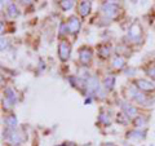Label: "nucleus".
Wrapping results in <instances>:
<instances>
[{"label":"nucleus","instance_id":"nucleus-2","mask_svg":"<svg viewBox=\"0 0 155 146\" xmlns=\"http://www.w3.org/2000/svg\"><path fill=\"white\" fill-rule=\"evenodd\" d=\"M70 52H71V47L70 43L66 40H62L58 45V56H60L61 61H67L70 57Z\"/></svg>","mask_w":155,"mask_h":146},{"label":"nucleus","instance_id":"nucleus-15","mask_svg":"<svg viewBox=\"0 0 155 146\" xmlns=\"http://www.w3.org/2000/svg\"><path fill=\"white\" fill-rule=\"evenodd\" d=\"M8 14L11 17H17L18 16V9H17V7H16V4H13V3H11V4H8Z\"/></svg>","mask_w":155,"mask_h":146},{"label":"nucleus","instance_id":"nucleus-14","mask_svg":"<svg viewBox=\"0 0 155 146\" xmlns=\"http://www.w3.org/2000/svg\"><path fill=\"white\" fill-rule=\"evenodd\" d=\"M124 65H125V60L123 57L116 56L113 60V66L115 67V69H122V67H124Z\"/></svg>","mask_w":155,"mask_h":146},{"label":"nucleus","instance_id":"nucleus-4","mask_svg":"<svg viewBox=\"0 0 155 146\" xmlns=\"http://www.w3.org/2000/svg\"><path fill=\"white\" fill-rule=\"evenodd\" d=\"M142 35V28L140 26V23H133L132 26L129 27L128 31V38L132 39V40H138Z\"/></svg>","mask_w":155,"mask_h":146},{"label":"nucleus","instance_id":"nucleus-20","mask_svg":"<svg viewBox=\"0 0 155 146\" xmlns=\"http://www.w3.org/2000/svg\"><path fill=\"white\" fill-rule=\"evenodd\" d=\"M145 123H146V120H145L142 116H137L134 120V124H136V127H143Z\"/></svg>","mask_w":155,"mask_h":146},{"label":"nucleus","instance_id":"nucleus-17","mask_svg":"<svg viewBox=\"0 0 155 146\" xmlns=\"http://www.w3.org/2000/svg\"><path fill=\"white\" fill-rule=\"evenodd\" d=\"M98 120L101 121V123H104V124H109L110 123V116L107 114H105V113H101L98 115Z\"/></svg>","mask_w":155,"mask_h":146},{"label":"nucleus","instance_id":"nucleus-1","mask_svg":"<svg viewBox=\"0 0 155 146\" xmlns=\"http://www.w3.org/2000/svg\"><path fill=\"white\" fill-rule=\"evenodd\" d=\"M102 13L105 14V17H107L109 19H113L119 14V5L114 2L105 3L102 5Z\"/></svg>","mask_w":155,"mask_h":146},{"label":"nucleus","instance_id":"nucleus-19","mask_svg":"<svg viewBox=\"0 0 155 146\" xmlns=\"http://www.w3.org/2000/svg\"><path fill=\"white\" fill-rule=\"evenodd\" d=\"M100 55H101V57H104V58L107 57V56L110 55V48L106 47V45H105V47H101V48H100Z\"/></svg>","mask_w":155,"mask_h":146},{"label":"nucleus","instance_id":"nucleus-12","mask_svg":"<svg viewBox=\"0 0 155 146\" xmlns=\"http://www.w3.org/2000/svg\"><path fill=\"white\" fill-rule=\"evenodd\" d=\"M146 134H145L143 131L137 129V131H132V132H129L128 133V138H130V140H143Z\"/></svg>","mask_w":155,"mask_h":146},{"label":"nucleus","instance_id":"nucleus-23","mask_svg":"<svg viewBox=\"0 0 155 146\" xmlns=\"http://www.w3.org/2000/svg\"><path fill=\"white\" fill-rule=\"evenodd\" d=\"M7 47V40L4 38H2V51H4V48Z\"/></svg>","mask_w":155,"mask_h":146},{"label":"nucleus","instance_id":"nucleus-3","mask_svg":"<svg viewBox=\"0 0 155 146\" xmlns=\"http://www.w3.org/2000/svg\"><path fill=\"white\" fill-rule=\"evenodd\" d=\"M100 81L97 76H91L87 80V89H88L89 93H98L100 92Z\"/></svg>","mask_w":155,"mask_h":146},{"label":"nucleus","instance_id":"nucleus-16","mask_svg":"<svg viewBox=\"0 0 155 146\" xmlns=\"http://www.w3.org/2000/svg\"><path fill=\"white\" fill-rule=\"evenodd\" d=\"M5 124L8 125V128H14L17 125V118L14 115H11V116H8V118L5 119Z\"/></svg>","mask_w":155,"mask_h":146},{"label":"nucleus","instance_id":"nucleus-21","mask_svg":"<svg viewBox=\"0 0 155 146\" xmlns=\"http://www.w3.org/2000/svg\"><path fill=\"white\" fill-rule=\"evenodd\" d=\"M67 32H71V31H70V28H69V25H67V23H62V25H61L60 34H61V35H66Z\"/></svg>","mask_w":155,"mask_h":146},{"label":"nucleus","instance_id":"nucleus-11","mask_svg":"<svg viewBox=\"0 0 155 146\" xmlns=\"http://www.w3.org/2000/svg\"><path fill=\"white\" fill-rule=\"evenodd\" d=\"M114 85H115V76L114 75H107L105 78V80H104V87L106 89L111 91L114 88Z\"/></svg>","mask_w":155,"mask_h":146},{"label":"nucleus","instance_id":"nucleus-22","mask_svg":"<svg viewBox=\"0 0 155 146\" xmlns=\"http://www.w3.org/2000/svg\"><path fill=\"white\" fill-rule=\"evenodd\" d=\"M147 74H149L150 76H151L153 79H155V66H154V67H151V69H149V70H147Z\"/></svg>","mask_w":155,"mask_h":146},{"label":"nucleus","instance_id":"nucleus-6","mask_svg":"<svg viewBox=\"0 0 155 146\" xmlns=\"http://www.w3.org/2000/svg\"><path fill=\"white\" fill-rule=\"evenodd\" d=\"M136 85H137V88L141 89V91H154L155 89V85L153 83L149 81V80H145V79H138L136 81Z\"/></svg>","mask_w":155,"mask_h":146},{"label":"nucleus","instance_id":"nucleus-9","mask_svg":"<svg viewBox=\"0 0 155 146\" xmlns=\"http://www.w3.org/2000/svg\"><path fill=\"white\" fill-rule=\"evenodd\" d=\"M129 92H130V95H132V97L138 102V104H141V105L146 104V96H145L143 93H140L138 91H136V89H133V88H130Z\"/></svg>","mask_w":155,"mask_h":146},{"label":"nucleus","instance_id":"nucleus-24","mask_svg":"<svg viewBox=\"0 0 155 146\" xmlns=\"http://www.w3.org/2000/svg\"><path fill=\"white\" fill-rule=\"evenodd\" d=\"M104 146H116L115 144H111V142H106V144H104Z\"/></svg>","mask_w":155,"mask_h":146},{"label":"nucleus","instance_id":"nucleus-18","mask_svg":"<svg viewBox=\"0 0 155 146\" xmlns=\"http://www.w3.org/2000/svg\"><path fill=\"white\" fill-rule=\"evenodd\" d=\"M60 4L64 11H69V9H71L72 5H74V2H71V0H69V2H60Z\"/></svg>","mask_w":155,"mask_h":146},{"label":"nucleus","instance_id":"nucleus-7","mask_svg":"<svg viewBox=\"0 0 155 146\" xmlns=\"http://www.w3.org/2000/svg\"><path fill=\"white\" fill-rule=\"evenodd\" d=\"M122 110L124 111V114L128 116V118H133L137 114V109L132 106L130 104H127V102H122Z\"/></svg>","mask_w":155,"mask_h":146},{"label":"nucleus","instance_id":"nucleus-10","mask_svg":"<svg viewBox=\"0 0 155 146\" xmlns=\"http://www.w3.org/2000/svg\"><path fill=\"white\" fill-rule=\"evenodd\" d=\"M91 7H92L91 2H81L79 4V13L81 14V16H87L91 11Z\"/></svg>","mask_w":155,"mask_h":146},{"label":"nucleus","instance_id":"nucleus-5","mask_svg":"<svg viewBox=\"0 0 155 146\" xmlns=\"http://www.w3.org/2000/svg\"><path fill=\"white\" fill-rule=\"evenodd\" d=\"M79 60H80L81 64H84V65L89 64V61L92 60V52H91L89 48L83 47L79 51Z\"/></svg>","mask_w":155,"mask_h":146},{"label":"nucleus","instance_id":"nucleus-8","mask_svg":"<svg viewBox=\"0 0 155 146\" xmlns=\"http://www.w3.org/2000/svg\"><path fill=\"white\" fill-rule=\"evenodd\" d=\"M67 25H69L70 31L75 34V32L79 31V28H80V21L78 19V17L71 16V17L69 18V21H67Z\"/></svg>","mask_w":155,"mask_h":146},{"label":"nucleus","instance_id":"nucleus-25","mask_svg":"<svg viewBox=\"0 0 155 146\" xmlns=\"http://www.w3.org/2000/svg\"><path fill=\"white\" fill-rule=\"evenodd\" d=\"M58 146H67V144L66 145H58Z\"/></svg>","mask_w":155,"mask_h":146},{"label":"nucleus","instance_id":"nucleus-13","mask_svg":"<svg viewBox=\"0 0 155 146\" xmlns=\"http://www.w3.org/2000/svg\"><path fill=\"white\" fill-rule=\"evenodd\" d=\"M4 95H5V100H8L11 104H16L17 102V97H16V93L13 92L12 88H5V92H4Z\"/></svg>","mask_w":155,"mask_h":146}]
</instances>
